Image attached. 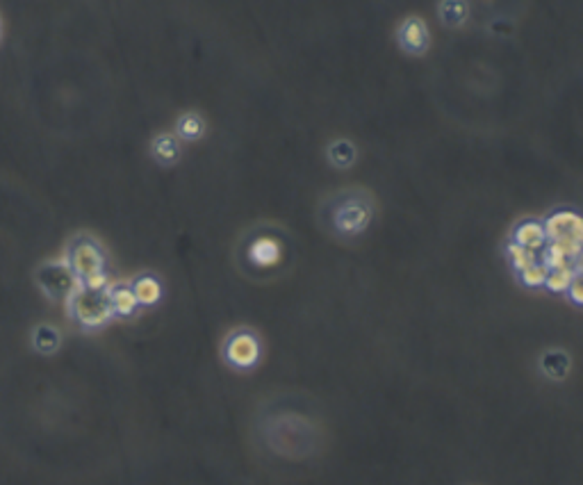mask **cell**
Returning <instances> with one entry per match:
<instances>
[{"instance_id":"8992f818","label":"cell","mask_w":583,"mask_h":485,"mask_svg":"<svg viewBox=\"0 0 583 485\" xmlns=\"http://www.w3.org/2000/svg\"><path fill=\"white\" fill-rule=\"evenodd\" d=\"M39 285L53 299H69L80 287V280L67 262H46L39 269Z\"/></svg>"},{"instance_id":"6da1fadb","label":"cell","mask_w":583,"mask_h":485,"mask_svg":"<svg viewBox=\"0 0 583 485\" xmlns=\"http://www.w3.org/2000/svg\"><path fill=\"white\" fill-rule=\"evenodd\" d=\"M331 200L333 203L328 207V219H331V226L337 235L353 237L367 231V226L373 219V203L364 191H342L340 196Z\"/></svg>"},{"instance_id":"5bb4252c","label":"cell","mask_w":583,"mask_h":485,"mask_svg":"<svg viewBox=\"0 0 583 485\" xmlns=\"http://www.w3.org/2000/svg\"><path fill=\"white\" fill-rule=\"evenodd\" d=\"M579 273V264H568V267H554L547 271V280L544 285L551 292H565L570 287L572 278Z\"/></svg>"},{"instance_id":"8fae6325","label":"cell","mask_w":583,"mask_h":485,"mask_svg":"<svg viewBox=\"0 0 583 485\" xmlns=\"http://www.w3.org/2000/svg\"><path fill=\"white\" fill-rule=\"evenodd\" d=\"M107 296H109V306H112V313L118 317H132L135 310H137V299L132 294L130 285H114L107 289Z\"/></svg>"},{"instance_id":"9c48e42d","label":"cell","mask_w":583,"mask_h":485,"mask_svg":"<svg viewBox=\"0 0 583 485\" xmlns=\"http://www.w3.org/2000/svg\"><path fill=\"white\" fill-rule=\"evenodd\" d=\"M246 255H249L255 267H271V264H276L280 260L282 249L278 240H273V237H258V240L251 242Z\"/></svg>"},{"instance_id":"ac0fdd59","label":"cell","mask_w":583,"mask_h":485,"mask_svg":"<svg viewBox=\"0 0 583 485\" xmlns=\"http://www.w3.org/2000/svg\"><path fill=\"white\" fill-rule=\"evenodd\" d=\"M506 253H508V258H510V262H513V267L517 271H522V269L528 267V264L537 262V255L533 251H528V249H524V246H519L515 242H510L506 246Z\"/></svg>"},{"instance_id":"4fadbf2b","label":"cell","mask_w":583,"mask_h":485,"mask_svg":"<svg viewBox=\"0 0 583 485\" xmlns=\"http://www.w3.org/2000/svg\"><path fill=\"white\" fill-rule=\"evenodd\" d=\"M151 149H153L155 160L162 162V164H173V162H178V158H180V144H178L176 137L169 135V132H162V135L155 137Z\"/></svg>"},{"instance_id":"9a60e30c","label":"cell","mask_w":583,"mask_h":485,"mask_svg":"<svg viewBox=\"0 0 583 485\" xmlns=\"http://www.w3.org/2000/svg\"><path fill=\"white\" fill-rule=\"evenodd\" d=\"M437 12H440L444 25L455 27V25H462L465 21H467L469 7H467V3H460V0H446V3H442L440 7H437Z\"/></svg>"},{"instance_id":"d6986e66","label":"cell","mask_w":583,"mask_h":485,"mask_svg":"<svg viewBox=\"0 0 583 485\" xmlns=\"http://www.w3.org/2000/svg\"><path fill=\"white\" fill-rule=\"evenodd\" d=\"M547 271L549 269L537 260L533 264H528L526 269L519 271V280H522V285H526V287H542L547 280Z\"/></svg>"},{"instance_id":"7c38bea8","label":"cell","mask_w":583,"mask_h":485,"mask_svg":"<svg viewBox=\"0 0 583 485\" xmlns=\"http://www.w3.org/2000/svg\"><path fill=\"white\" fill-rule=\"evenodd\" d=\"M326 158L331 160L337 169H349V167H353L355 158H358V151H355L351 139H335L328 144Z\"/></svg>"},{"instance_id":"e0dca14e","label":"cell","mask_w":583,"mask_h":485,"mask_svg":"<svg viewBox=\"0 0 583 485\" xmlns=\"http://www.w3.org/2000/svg\"><path fill=\"white\" fill-rule=\"evenodd\" d=\"M176 128H178V135L182 137V139H196V137L203 135L205 123H203V118H200L198 114L187 112V114H182L178 118Z\"/></svg>"},{"instance_id":"5b68a950","label":"cell","mask_w":583,"mask_h":485,"mask_svg":"<svg viewBox=\"0 0 583 485\" xmlns=\"http://www.w3.org/2000/svg\"><path fill=\"white\" fill-rule=\"evenodd\" d=\"M547 242H581L583 240V219L577 210L558 207L547 214L542 221Z\"/></svg>"},{"instance_id":"ba28073f","label":"cell","mask_w":583,"mask_h":485,"mask_svg":"<svg viewBox=\"0 0 583 485\" xmlns=\"http://www.w3.org/2000/svg\"><path fill=\"white\" fill-rule=\"evenodd\" d=\"M519 246H524L528 251H537V249H544L547 244V235H544V226L542 221H537V219H522L515 228H513V240Z\"/></svg>"},{"instance_id":"3957f363","label":"cell","mask_w":583,"mask_h":485,"mask_svg":"<svg viewBox=\"0 0 583 485\" xmlns=\"http://www.w3.org/2000/svg\"><path fill=\"white\" fill-rule=\"evenodd\" d=\"M67 264L76 273L78 280H85L91 273L105 271V255H103V249L91 237H78L69 249Z\"/></svg>"},{"instance_id":"44dd1931","label":"cell","mask_w":583,"mask_h":485,"mask_svg":"<svg viewBox=\"0 0 583 485\" xmlns=\"http://www.w3.org/2000/svg\"><path fill=\"white\" fill-rule=\"evenodd\" d=\"M565 292H568L570 299H572L577 306H581V303H583V282H581V273H577V276L572 278L570 287L565 289Z\"/></svg>"},{"instance_id":"277c9868","label":"cell","mask_w":583,"mask_h":485,"mask_svg":"<svg viewBox=\"0 0 583 485\" xmlns=\"http://www.w3.org/2000/svg\"><path fill=\"white\" fill-rule=\"evenodd\" d=\"M260 353H262V346L258 335L253 331H246V328H240V331H235L231 337L226 340L224 346V355L226 360L233 364L237 369H251L258 364L260 360Z\"/></svg>"},{"instance_id":"7a4b0ae2","label":"cell","mask_w":583,"mask_h":485,"mask_svg":"<svg viewBox=\"0 0 583 485\" xmlns=\"http://www.w3.org/2000/svg\"><path fill=\"white\" fill-rule=\"evenodd\" d=\"M69 306H71V315L78 319L82 326H100L105 324L109 317H112V306H109V296L107 289L105 292H91L85 287H78L73 294L69 296Z\"/></svg>"},{"instance_id":"52a82bcc","label":"cell","mask_w":583,"mask_h":485,"mask_svg":"<svg viewBox=\"0 0 583 485\" xmlns=\"http://www.w3.org/2000/svg\"><path fill=\"white\" fill-rule=\"evenodd\" d=\"M399 43L406 53L419 55L428 46V27L419 16H408L399 27Z\"/></svg>"},{"instance_id":"ffe728a7","label":"cell","mask_w":583,"mask_h":485,"mask_svg":"<svg viewBox=\"0 0 583 485\" xmlns=\"http://www.w3.org/2000/svg\"><path fill=\"white\" fill-rule=\"evenodd\" d=\"M107 273L105 271H98V273H91L85 280H80V287L91 289V292H105L107 289Z\"/></svg>"},{"instance_id":"30bf717a","label":"cell","mask_w":583,"mask_h":485,"mask_svg":"<svg viewBox=\"0 0 583 485\" xmlns=\"http://www.w3.org/2000/svg\"><path fill=\"white\" fill-rule=\"evenodd\" d=\"M130 289H132V294L137 299V303H142V306L158 303L160 296H162V285L153 273H142V276H137L130 282Z\"/></svg>"},{"instance_id":"2e32d148","label":"cell","mask_w":583,"mask_h":485,"mask_svg":"<svg viewBox=\"0 0 583 485\" xmlns=\"http://www.w3.org/2000/svg\"><path fill=\"white\" fill-rule=\"evenodd\" d=\"M570 369V358L563 351H549L542 355V371L551 378H563Z\"/></svg>"}]
</instances>
